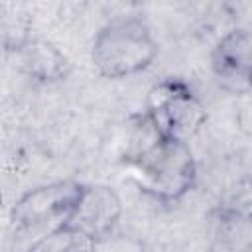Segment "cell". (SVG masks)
I'll use <instances>...</instances> for the list:
<instances>
[{"label":"cell","instance_id":"1","mask_svg":"<svg viewBox=\"0 0 252 252\" xmlns=\"http://www.w3.org/2000/svg\"><path fill=\"white\" fill-rule=\"evenodd\" d=\"M146 132L144 142L126 152L122 159L126 171L142 193L161 205H175L197 185L199 169L193 150L189 142L156 134L148 124Z\"/></svg>","mask_w":252,"mask_h":252},{"label":"cell","instance_id":"2","mask_svg":"<svg viewBox=\"0 0 252 252\" xmlns=\"http://www.w3.org/2000/svg\"><path fill=\"white\" fill-rule=\"evenodd\" d=\"M85 183L63 179L26 191L10 211V236L14 252H35L63 228L81 197Z\"/></svg>","mask_w":252,"mask_h":252},{"label":"cell","instance_id":"3","mask_svg":"<svg viewBox=\"0 0 252 252\" xmlns=\"http://www.w3.org/2000/svg\"><path fill=\"white\" fill-rule=\"evenodd\" d=\"M159 55V43L146 18L114 16L102 24L91 43V63L108 81H122L148 71Z\"/></svg>","mask_w":252,"mask_h":252},{"label":"cell","instance_id":"4","mask_svg":"<svg viewBox=\"0 0 252 252\" xmlns=\"http://www.w3.org/2000/svg\"><path fill=\"white\" fill-rule=\"evenodd\" d=\"M142 118L156 134L189 142L205 126L209 112L185 79L161 77L148 91Z\"/></svg>","mask_w":252,"mask_h":252},{"label":"cell","instance_id":"5","mask_svg":"<svg viewBox=\"0 0 252 252\" xmlns=\"http://www.w3.org/2000/svg\"><path fill=\"white\" fill-rule=\"evenodd\" d=\"M120 217L122 199L114 187L106 183H85L63 234H75L98 244L116 232Z\"/></svg>","mask_w":252,"mask_h":252},{"label":"cell","instance_id":"6","mask_svg":"<svg viewBox=\"0 0 252 252\" xmlns=\"http://www.w3.org/2000/svg\"><path fill=\"white\" fill-rule=\"evenodd\" d=\"M250 53L252 37L248 28L236 26L217 39L209 61L219 89L232 96H246L250 93Z\"/></svg>","mask_w":252,"mask_h":252},{"label":"cell","instance_id":"7","mask_svg":"<svg viewBox=\"0 0 252 252\" xmlns=\"http://www.w3.org/2000/svg\"><path fill=\"white\" fill-rule=\"evenodd\" d=\"M16 67L22 75L39 85L63 83L71 75L69 57L49 39L39 35H30L22 45L12 51Z\"/></svg>","mask_w":252,"mask_h":252},{"label":"cell","instance_id":"8","mask_svg":"<svg viewBox=\"0 0 252 252\" xmlns=\"http://www.w3.org/2000/svg\"><path fill=\"white\" fill-rule=\"evenodd\" d=\"M209 252H250L252 224L248 209L238 203H219L207 215Z\"/></svg>","mask_w":252,"mask_h":252},{"label":"cell","instance_id":"9","mask_svg":"<svg viewBox=\"0 0 252 252\" xmlns=\"http://www.w3.org/2000/svg\"><path fill=\"white\" fill-rule=\"evenodd\" d=\"M96 252H146V248L136 236L114 232L112 236L96 244Z\"/></svg>","mask_w":252,"mask_h":252},{"label":"cell","instance_id":"10","mask_svg":"<svg viewBox=\"0 0 252 252\" xmlns=\"http://www.w3.org/2000/svg\"><path fill=\"white\" fill-rule=\"evenodd\" d=\"M61 238L63 244L57 248V252H96V244L87 238L75 234H61Z\"/></svg>","mask_w":252,"mask_h":252}]
</instances>
